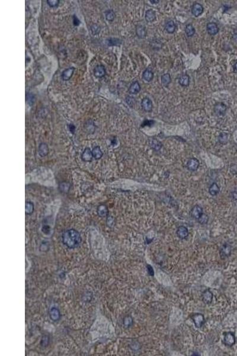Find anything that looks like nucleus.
<instances>
[{
    "label": "nucleus",
    "instance_id": "1",
    "mask_svg": "<svg viewBox=\"0 0 237 356\" xmlns=\"http://www.w3.org/2000/svg\"><path fill=\"white\" fill-rule=\"evenodd\" d=\"M63 243L69 249L77 247L81 242V237L78 231L75 229L65 231L62 236Z\"/></svg>",
    "mask_w": 237,
    "mask_h": 356
},
{
    "label": "nucleus",
    "instance_id": "2",
    "mask_svg": "<svg viewBox=\"0 0 237 356\" xmlns=\"http://www.w3.org/2000/svg\"><path fill=\"white\" fill-rule=\"evenodd\" d=\"M191 319L197 328H202L205 323V319L204 316L201 313H195L190 316Z\"/></svg>",
    "mask_w": 237,
    "mask_h": 356
},
{
    "label": "nucleus",
    "instance_id": "3",
    "mask_svg": "<svg viewBox=\"0 0 237 356\" xmlns=\"http://www.w3.org/2000/svg\"><path fill=\"white\" fill-rule=\"evenodd\" d=\"M224 343L225 345L231 347L234 345L235 343V336L234 333L228 332L225 333L224 338Z\"/></svg>",
    "mask_w": 237,
    "mask_h": 356
},
{
    "label": "nucleus",
    "instance_id": "4",
    "mask_svg": "<svg viewBox=\"0 0 237 356\" xmlns=\"http://www.w3.org/2000/svg\"><path fill=\"white\" fill-rule=\"evenodd\" d=\"M220 256L221 259H224L230 256L231 253V247L229 245L225 243L220 249Z\"/></svg>",
    "mask_w": 237,
    "mask_h": 356
},
{
    "label": "nucleus",
    "instance_id": "5",
    "mask_svg": "<svg viewBox=\"0 0 237 356\" xmlns=\"http://www.w3.org/2000/svg\"><path fill=\"white\" fill-rule=\"evenodd\" d=\"M142 108L145 112H150L152 110V103L151 100L148 97H145L141 102Z\"/></svg>",
    "mask_w": 237,
    "mask_h": 356
},
{
    "label": "nucleus",
    "instance_id": "6",
    "mask_svg": "<svg viewBox=\"0 0 237 356\" xmlns=\"http://www.w3.org/2000/svg\"><path fill=\"white\" fill-rule=\"evenodd\" d=\"M49 317H50V319L52 320L54 322L58 321L61 317V312H60L59 310L55 307H53L50 309V310L49 312Z\"/></svg>",
    "mask_w": 237,
    "mask_h": 356
},
{
    "label": "nucleus",
    "instance_id": "7",
    "mask_svg": "<svg viewBox=\"0 0 237 356\" xmlns=\"http://www.w3.org/2000/svg\"><path fill=\"white\" fill-rule=\"evenodd\" d=\"M202 297V301L206 305H210L213 300V295L212 292L209 289H207L203 292Z\"/></svg>",
    "mask_w": 237,
    "mask_h": 356
},
{
    "label": "nucleus",
    "instance_id": "8",
    "mask_svg": "<svg viewBox=\"0 0 237 356\" xmlns=\"http://www.w3.org/2000/svg\"><path fill=\"white\" fill-rule=\"evenodd\" d=\"M203 213V209L199 205H195L192 209L190 214L193 219L198 220L200 217V216L202 215Z\"/></svg>",
    "mask_w": 237,
    "mask_h": 356
},
{
    "label": "nucleus",
    "instance_id": "9",
    "mask_svg": "<svg viewBox=\"0 0 237 356\" xmlns=\"http://www.w3.org/2000/svg\"><path fill=\"white\" fill-rule=\"evenodd\" d=\"M204 8L202 6V5H201L199 3H194L192 8V13L193 14V15L194 16H195L196 17H199V15H201L202 14V13L203 12Z\"/></svg>",
    "mask_w": 237,
    "mask_h": 356
},
{
    "label": "nucleus",
    "instance_id": "10",
    "mask_svg": "<svg viewBox=\"0 0 237 356\" xmlns=\"http://www.w3.org/2000/svg\"><path fill=\"white\" fill-rule=\"evenodd\" d=\"M199 161L196 158H190L187 163V167L189 170L191 171L196 170L199 167Z\"/></svg>",
    "mask_w": 237,
    "mask_h": 356
},
{
    "label": "nucleus",
    "instance_id": "11",
    "mask_svg": "<svg viewBox=\"0 0 237 356\" xmlns=\"http://www.w3.org/2000/svg\"><path fill=\"white\" fill-rule=\"evenodd\" d=\"M177 235L181 239H185L189 236L188 229L185 226H180L177 230Z\"/></svg>",
    "mask_w": 237,
    "mask_h": 356
},
{
    "label": "nucleus",
    "instance_id": "12",
    "mask_svg": "<svg viewBox=\"0 0 237 356\" xmlns=\"http://www.w3.org/2000/svg\"><path fill=\"white\" fill-rule=\"evenodd\" d=\"M215 114L218 115V116H222L225 114L226 110H227V107L224 104V103H217L215 106Z\"/></svg>",
    "mask_w": 237,
    "mask_h": 356
},
{
    "label": "nucleus",
    "instance_id": "13",
    "mask_svg": "<svg viewBox=\"0 0 237 356\" xmlns=\"http://www.w3.org/2000/svg\"><path fill=\"white\" fill-rule=\"evenodd\" d=\"M207 31L209 34L213 36L219 32V27L216 23L213 22H210L208 23L207 26Z\"/></svg>",
    "mask_w": 237,
    "mask_h": 356
},
{
    "label": "nucleus",
    "instance_id": "14",
    "mask_svg": "<svg viewBox=\"0 0 237 356\" xmlns=\"http://www.w3.org/2000/svg\"><path fill=\"white\" fill-rule=\"evenodd\" d=\"M93 157V156L92 154V151L89 148H86L81 154V159L84 162H88L92 161Z\"/></svg>",
    "mask_w": 237,
    "mask_h": 356
},
{
    "label": "nucleus",
    "instance_id": "15",
    "mask_svg": "<svg viewBox=\"0 0 237 356\" xmlns=\"http://www.w3.org/2000/svg\"><path fill=\"white\" fill-rule=\"evenodd\" d=\"M94 76L97 78H101L104 77L106 74V69L103 65H97L94 70Z\"/></svg>",
    "mask_w": 237,
    "mask_h": 356
},
{
    "label": "nucleus",
    "instance_id": "16",
    "mask_svg": "<svg viewBox=\"0 0 237 356\" xmlns=\"http://www.w3.org/2000/svg\"><path fill=\"white\" fill-rule=\"evenodd\" d=\"M145 19L147 22H152L156 19V13L152 9H149L145 13Z\"/></svg>",
    "mask_w": 237,
    "mask_h": 356
},
{
    "label": "nucleus",
    "instance_id": "17",
    "mask_svg": "<svg viewBox=\"0 0 237 356\" xmlns=\"http://www.w3.org/2000/svg\"><path fill=\"white\" fill-rule=\"evenodd\" d=\"M141 85L138 81H135L130 85L129 88V92L132 95H136L141 91Z\"/></svg>",
    "mask_w": 237,
    "mask_h": 356
},
{
    "label": "nucleus",
    "instance_id": "18",
    "mask_svg": "<svg viewBox=\"0 0 237 356\" xmlns=\"http://www.w3.org/2000/svg\"><path fill=\"white\" fill-rule=\"evenodd\" d=\"M143 78L148 82L151 81L154 78V73L152 71L151 69L147 68L146 69L143 73L142 74Z\"/></svg>",
    "mask_w": 237,
    "mask_h": 356
},
{
    "label": "nucleus",
    "instance_id": "19",
    "mask_svg": "<svg viewBox=\"0 0 237 356\" xmlns=\"http://www.w3.org/2000/svg\"><path fill=\"white\" fill-rule=\"evenodd\" d=\"M74 68H69L66 69L65 71H64V72L62 73V79L65 81L69 80L71 78V77L72 76L73 73H74Z\"/></svg>",
    "mask_w": 237,
    "mask_h": 356
},
{
    "label": "nucleus",
    "instance_id": "20",
    "mask_svg": "<svg viewBox=\"0 0 237 356\" xmlns=\"http://www.w3.org/2000/svg\"><path fill=\"white\" fill-rule=\"evenodd\" d=\"M136 32L138 36L141 39H143L147 36V30L144 26L139 25L136 27Z\"/></svg>",
    "mask_w": 237,
    "mask_h": 356
},
{
    "label": "nucleus",
    "instance_id": "21",
    "mask_svg": "<svg viewBox=\"0 0 237 356\" xmlns=\"http://www.w3.org/2000/svg\"><path fill=\"white\" fill-rule=\"evenodd\" d=\"M39 154L41 157H45L48 155L49 153L48 146L45 143H41L39 146Z\"/></svg>",
    "mask_w": 237,
    "mask_h": 356
},
{
    "label": "nucleus",
    "instance_id": "22",
    "mask_svg": "<svg viewBox=\"0 0 237 356\" xmlns=\"http://www.w3.org/2000/svg\"><path fill=\"white\" fill-rule=\"evenodd\" d=\"M178 83L181 86H188L190 83V77L187 74H184L181 76L178 80Z\"/></svg>",
    "mask_w": 237,
    "mask_h": 356
},
{
    "label": "nucleus",
    "instance_id": "23",
    "mask_svg": "<svg viewBox=\"0 0 237 356\" xmlns=\"http://www.w3.org/2000/svg\"><path fill=\"white\" fill-rule=\"evenodd\" d=\"M165 29L167 33L170 34L173 33L175 31L176 25L173 20H170L166 24Z\"/></svg>",
    "mask_w": 237,
    "mask_h": 356
},
{
    "label": "nucleus",
    "instance_id": "24",
    "mask_svg": "<svg viewBox=\"0 0 237 356\" xmlns=\"http://www.w3.org/2000/svg\"><path fill=\"white\" fill-rule=\"evenodd\" d=\"M92 154H93V158H94L96 160H99V159L101 158L103 155V153L100 149V147L99 146H96L94 148H93V149L92 150Z\"/></svg>",
    "mask_w": 237,
    "mask_h": 356
},
{
    "label": "nucleus",
    "instance_id": "25",
    "mask_svg": "<svg viewBox=\"0 0 237 356\" xmlns=\"http://www.w3.org/2000/svg\"><path fill=\"white\" fill-rule=\"evenodd\" d=\"M97 213L99 216L101 217H104L107 216L108 214V210L106 206L104 205H101L99 206L97 208Z\"/></svg>",
    "mask_w": 237,
    "mask_h": 356
},
{
    "label": "nucleus",
    "instance_id": "26",
    "mask_svg": "<svg viewBox=\"0 0 237 356\" xmlns=\"http://www.w3.org/2000/svg\"><path fill=\"white\" fill-rule=\"evenodd\" d=\"M220 191V188L219 187V186L217 185L216 183H213L209 188V193L212 195V196H215Z\"/></svg>",
    "mask_w": 237,
    "mask_h": 356
},
{
    "label": "nucleus",
    "instance_id": "27",
    "mask_svg": "<svg viewBox=\"0 0 237 356\" xmlns=\"http://www.w3.org/2000/svg\"><path fill=\"white\" fill-rule=\"evenodd\" d=\"M161 82L164 86H167L171 82V78L169 74L167 73L161 76Z\"/></svg>",
    "mask_w": 237,
    "mask_h": 356
},
{
    "label": "nucleus",
    "instance_id": "28",
    "mask_svg": "<svg viewBox=\"0 0 237 356\" xmlns=\"http://www.w3.org/2000/svg\"><path fill=\"white\" fill-rule=\"evenodd\" d=\"M150 146L154 150L158 151V150H159L162 147V144L159 141L157 140L156 139H152L151 141Z\"/></svg>",
    "mask_w": 237,
    "mask_h": 356
},
{
    "label": "nucleus",
    "instance_id": "29",
    "mask_svg": "<svg viewBox=\"0 0 237 356\" xmlns=\"http://www.w3.org/2000/svg\"><path fill=\"white\" fill-rule=\"evenodd\" d=\"M185 32L188 37H192L195 34L196 30H195V29L194 28V27L192 25L189 24L186 26Z\"/></svg>",
    "mask_w": 237,
    "mask_h": 356
},
{
    "label": "nucleus",
    "instance_id": "30",
    "mask_svg": "<svg viewBox=\"0 0 237 356\" xmlns=\"http://www.w3.org/2000/svg\"><path fill=\"white\" fill-rule=\"evenodd\" d=\"M108 46H119L122 43V41L117 38H110L107 41Z\"/></svg>",
    "mask_w": 237,
    "mask_h": 356
},
{
    "label": "nucleus",
    "instance_id": "31",
    "mask_svg": "<svg viewBox=\"0 0 237 356\" xmlns=\"http://www.w3.org/2000/svg\"><path fill=\"white\" fill-rule=\"evenodd\" d=\"M26 214L27 215L31 214L34 211V204L31 202H26Z\"/></svg>",
    "mask_w": 237,
    "mask_h": 356
},
{
    "label": "nucleus",
    "instance_id": "32",
    "mask_svg": "<svg viewBox=\"0 0 237 356\" xmlns=\"http://www.w3.org/2000/svg\"><path fill=\"white\" fill-rule=\"evenodd\" d=\"M123 324L124 327L129 328L133 324V319L131 316H127L124 317L123 320Z\"/></svg>",
    "mask_w": 237,
    "mask_h": 356
},
{
    "label": "nucleus",
    "instance_id": "33",
    "mask_svg": "<svg viewBox=\"0 0 237 356\" xmlns=\"http://www.w3.org/2000/svg\"><path fill=\"white\" fill-rule=\"evenodd\" d=\"M218 139H219V141H220L221 144H225L228 142V135L227 133H224V132L221 133V134H220V136H219Z\"/></svg>",
    "mask_w": 237,
    "mask_h": 356
},
{
    "label": "nucleus",
    "instance_id": "34",
    "mask_svg": "<svg viewBox=\"0 0 237 356\" xmlns=\"http://www.w3.org/2000/svg\"><path fill=\"white\" fill-rule=\"evenodd\" d=\"M199 223L201 224H206L209 221V217L206 214L203 213L202 215L198 219Z\"/></svg>",
    "mask_w": 237,
    "mask_h": 356
},
{
    "label": "nucleus",
    "instance_id": "35",
    "mask_svg": "<svg viewBox=\"0 0 237 356\" xmlns=\"http://www.w3.org/2000/svg\"><path fill=\"white\" fill-rule=\"evenodd\" d=\"M115 17V14L112 10H109L106 13V18L107 20L112 22L114 20Z\"/></svg>",
    "mask_w": 237,
    "mask_h": 356
},
{
    "label": "nucleus",
    "instance_id": "36",
    "mask_svg": "<svg viewBox=\"0 0 237 356\" xmlns=\"http://www.w3.org/2000/svg\"><path fill=\"white\" fill-rule=\"evenodd\" d=\"M47 3L51 7H57L59 3V0H48Z\"/></svg>",
    "mask_w": 237,
    "mask_h": 356
},
{
    "label": "nucleus",
    "instance_id": "37",
    "mask_svg": "<svg viewBox=\"0 0 237 356\" xmlns=\"http://www.w3.org/2000/svg\"><path fill=\"white\" fill-rule=\"evenodd\" d=\"M147 271H148V273L149 275L150 276L153 277L154 275V269L152 268V266L151 265H147Z\"/></svg>",
    "mask_w": 237,
    "mask_h": 356
},
{
    "label": "nucleus",
    "instance_id": "38",
    "mask_svg": "<svg viewBox=\"0 0 237 356\" xmlns=\"http://www.w3.org/2000/svg\"><path fill=\"white\" fill-rule=\"evenodd\" d=\"M126 100L127 103L128 104L129 106H132L134 105V100H134V99L132 98V97L127 96V97H126Z\"/></svg>",
    "mask_w": 237,
    "mask_h": 356
},
{
    "label": "nucleus",
    "instance_id": "39",
    "mask_svg": "<svg viewBox=\"0 0 237 356\" xmlns=\"http://www.w3.org/2000/svg\"><path fill=\"white\" fill-rule=\"evenodd\" d=\"M73 23H74V26H78L80 25V20L76 15H74V17H73Z\"/></svg>",
    "mask_w": 237,
    "mask_h": 356
},
{
    "label": "nucleus",
    "instance_id": "40",
    "mask_svg": "<svg viewBox=\"0 0 237 356\" xmlns=\"http://www.w3.org/2000/svg\"><path fill=\"white\" fill-rule=\"evenodd\" d=\"M154 123V121H145L143 123V125H151Z\"/></svg>",
    "mask_w": 237,
    "mask_h": 356
},
{
    "label": "nucleus",
    "instance_id": "41",
    "mask_svg": "<svg viewBox=\"0 0 237 356\" xmlns=\"http://www.w3.org/2000/svg\"><path fill=\"white\" fill-rule=\"evenodd\" d=\"M69 128L70 131H71L72 133H74V132L75 130H76V127H75V126L74 125H72V124H70L69 125Z\"/></svg>",
    "mask_w": 237,
    "mask_h": 356
},
{
    "label": "nucleus",
    "instance_id": "42",
    "mask_svg": "<svg viewBox=\"0 0 237 356\" xmlns=\"http://www.w3.org/2000/svg\"><path fill=\"white\" fill-rule=\"evenodd\" d=\"M92 30L93 33L94 32V30H96V32H95V34H96V33H97L96 32H97V33H99L100 32V29H99V27L98 26H96V29H95L94 26H93L92 27Z\"/></svg>",
    "mask_w": 237,
    "mask_h": 356
},
{
    "label": "nucleus",
    "instance_id": "43",
    "mask_svg": "<svg viewBox=\"0 0 237 356\" xmlns=\"http://www.w3.org/2000/svg\"><path fill=\"white\" fill-rule=\"evenodd\" d=\"M234 72L237 73V61L235 62V63L234 65Z\"/></svg>",
    "mask_w": 237,
    "mask_h": 356
},
{
    "label": "nucleus",
    "instance_id": "44",
    "mask_svg": "<svg viewBox=\"0 0 237 356\" xmlns=\"http://www.w3.org/2000/svg\"><path fill=\"white\" fill-rule=\"evenodd\" d=\"M232 197H233V198H234L235 200H237V192H234L233 193V195H232Z\"/></svg>",
    "mask_w": 237,
    "mask_h": 356
},
{
    "label": "nucleus",
    "instance_id": "45",
    "mask_svg": "<svg viewBox=\"0 0 237 356\" xmlns=\"http://www.w3.org/2000/svg\"><path fill=\"white\" fill-rule=\"evenodd\" d=\"M150 2H151L152 4H157L159 3L158 0H156V1H152V0H151Z\"/></svg>",
    "mask_w": 237,
    "mask_h": 356
}]
</instances>
